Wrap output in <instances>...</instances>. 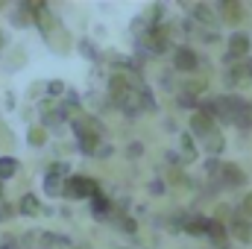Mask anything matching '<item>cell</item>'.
Segmentation results:
<instances>
[{
  "label": "cell",
  "instance_id": "603a6c76",
  "mask_svg": "<svg viewBox=\"0 0 252 249\" xmlns=\"http://www.w3.org/2000/svg\"><path fill=\"white\" fill-rule=\"evenodd\" d=\"M97 153H100V156H103V158H106V156H112V147H109V144H106V147H100V150H97Z\"/></svg>",
  "mask_w": 252,
  "mask_h": 249
},
{
  "label": "cell",
  "instance_id": "52a82bcc",
  "mask_svg": "<svg viewBox=\"0 0 252 249\" xmlns=\"http://www.w3.org/2000/svg\"><path fill=\"white\" fill-rule=\"evenodd\" d=\"M202 141H205V150H208L211 156H217V153H223V150H226V138H223V132H217V129H214V132H208Z\"/></svg>",
  "mask_w": 252,
  "mask_h": 249
},
{
  "label": "cell",
  "instance_id": "9c48e42d",
  "mask_svg": "<svg viewBox=\"0 0 252 249\" xmlns=\"http://www.w3.org/2000/svg\"><path fill=\"white\" fill-rule=\"evenodd\" d=\"M109 208H112V205H109V199H106V196H100V193H97V196H91V211H94V217H100V220H103V217L109 214Z\"/></svg>",
  "mask_w": 252,
  "mask_h": 249
},
{
  "label": "cell",
  "instance_id": "9a60e30c",
  "mask_svg": "<svg viewBox=\"0 0 252 249\" xmlns=\"http://www.w3.org/2000/svg\"><path fill=\"white\" fill-rule=\"evenodd\" d=\"M21 211H24V214H35V211H38V199H35V196H24V199H21Z\"/></svg>",
  "mask_w": 252,
  "mask_h": 249
},
{
  "label": "cell",
  "instance_id": "ffe728a7",
  "mask_svg": "<svg viewBox=\"0 0 252 249\" xmlns=\"http://www.w3.org/2000/svg\"><path fill=\"white\" fill-rule=\"evenodd\" d=\"M238 70H241V76H244V79H252V59H247Z\"/></svg>",
  "mask_w": 252,
  "mask_h": 249
},
{
  "label": "cell",
  "instance_id": "7a4b0ae2",
  "mask_svg": "<svg viewBox=\"0 0 252 249\" xmlns=\"http://www.w3.org/2000/svg\"><path fill=\"white\" fill-rule=\"evenodd\" d=\"M247 53H250V35H247V32H235V35L229 38V53H226V62L232 64L235 59H247Z\"/></svg>",
  "mask_w": 252,
  "mask_h": 249
},
{
  "label": "cell",
  "instance_id": "277c9868",
  "mask_svg": "<svg viewBox=\"0 0 252 249\" xmlns=\"http://www.w3.org/2000/svg\"><path fill=\"white\" fill-rule=\"evenodd\" d=\"M190 132L199 135V138H205L208 132H214V118L205 115V112H196V115L190 118Z\"/></svg>",
  "mask_w": 252,
  "mask_h": 249
},
{
  "label": "cell",
  "instance_id": "d6986e66",
  "mask_svg": "<svg viewBox=\"0 0 252 249\" xmlns=\"http://www.w3.org/2000/svg\"><path fill=\"white\" fill-rule=\"evenodd\" d=\"M241 211H244V217H247V220L252 217V193L244 199V202H241Z\"/></svg>",
  "mask_w": 252,
  "mask_h": 249
},
{
  "label": "cell",
  "instance_id": "d4e9b609",
  "mask_svg": "<svg viewBox=\"0 0 252 249\" xmlns=\"http://www.w3.org/2000/svg\"><path fill=\"white\" fill-rule=\"evenodd\" d=\"M150 190H153V193H161V190H164V185H161V182H153V187H150Z\"/></svg>",
  "mask_w": 252,
  "mask_h": 249
},
{
  "label": "cell",
  "instance_id": "8992f818",
  "mask_svg": "<svg viewBox=\"0 0 252 249\" xmlns=\"http://www.w3.org/2000/svg\"><path fill=\"white\" fill-rule=\"evenodd\" d=\"M229 232L241 241V244H250L252 241V226H250V220H241V217H235L232 220V226H229Z\"/></svg>",
  "mask_w": 252,
  "mask_h": 249
},
{
  "label": "cell",
  "instance_id": "5b68a950",
  "mask_svg": "<svg viewBox=\"0 0 252 249\" xmlns=\"http://www.w3.org/2000/svg\"><path fill=\"white\" fill-rule=\"evenodd\" d=\"M220 179L232 187H241L247 182V176H244V170H241L238 164H223V167H220Z\"/></svg>",
  "mask_w": 252,
  "mask_h": 249
},
{
  "label": "cell",
  "instance_id": "5bb4252c",
  "mask_svg": "<svg viewBox=\"0 0 252 249\" xmlns=\"http://www.w3.org/2000/svg\"><path fill=\"white\" fill-rule=\"evenodd\" d=\"M193 18H199V21H205V24H208L214 15H211V9H208L205 3H196V6H193Z\"/></svg>",
  "mask_w": 252,
  "mask_h": 249
},
{
  "label": "cell",
  "instance_id": "44dd1931",
  "mask_svg": "<svg viewBox=\"0 0 252 249\" xmlns=\"http://www.w3.org/2000/svg\"><path fill=\"white\" fill-rule=\"evenodd\" d=\"M179 106H196V97H193V94H179Z\"/></svg>",
  "mask_w": 252,
  "mask_h": 249
},
{
  "label": "cell",
  "instance_id": "e0dca14e",
  "mask_svg": "<svg viewBox=\"0 0 252 249\" xmlns=\"http://www.w3.org/2000/svg\"><path fill=\"white\" fill-rule=\"evenodd\" d=\"M182 156H185V161H193L196 158V150H193L190 138H182Z\"/></svg>",
  "mask_w": 252,
  "mask_h": 249
},
{
  "label": "cell",
  "instance_id": "2e32d148",
  "mask_svg": "<svg viewBox=\"0 0 252 249\" xmlns=\"http://www.w3.org/2000/svg\"><path fill=\"white\" fill-rule=\"evenodd\" d=\"M44 138H47V132H44L41 126H35V129H30V144H35V147H41V144H44Z\"/></svg>",
  "mask_w": 252,
  "mask_h": 249
},
{
  "label": "cell",
  "instance_id": "4fadbf2b",
  "mask_svg": "<svg viewBox=\"0 0 252 249\" xmlns=\"http://www.w3.org/2000/svg\"><path fill=\"white\" fill-rule=\"evenodd\" d=\"M44 187H47V193H53V196H56V193H62L64 182L59 179V176H50V173H47V179H44Z\"/></svg>",
  "mask_w": 252,
  "mask_h": 249
},
{
  "label": "cell",
  "instance_id": "ba28073f",
  "mask_svg": "<svg viewBox=\"0 0 252 249\" xmlns=\"http://www.w3.org/2000/svg\"><path fill=\"white\" fill-rule=\"evenodd\" d=\"M220 12H223L226 21H241V3H235V0H223Z\"/></svg>",
  "mask_w": 252,
  "mask_h": 249
},
{
  "label": "cell",
  "instance_id": "3957f363",
  "mask_svg": "<svg viewBox=\"0 0 252 249\" xmlns=\"http://www.w3.org/2000/svg\"><path fill=\"white\" fill-rule=\"evenodd\" d=\"M173 64H176V70H182V73H193V70L199 67V59H196V53H193L190 47H179L176 56H173Z\"/></svg>",
  "mask_w": 252,
  "mask_h": 249
},
{
  "label": "cell",
  "instance_id": "7402d4cb",
  "mask_svg": "<svg viewBox=\"0 0 252 249\" xmlns=\"http://www.w3.org/2000/svg\"><path fill=\"white\" fill-rule=\"evenodd\" d=\"M47 91H50L53 97H59V94L64 91V85H62V82H50V85H47Z\"/></svg>",
  "mask_w": 252,
  "mask_h": 249
},
{
  "label": "cell",
  "instance_id": "7c38bea8",
  "mask_svg": "<svg viewBox=\"0 0 252 249\" xmlns=\"http://www.w3.org/2000/svg\"><path fill=\"white\" fill-rule=\"evenodd\" d=\"M15 170H18V161L15 158H0V179L15 176Z\"/></svg>",
  "mask_w": 252,
  "mask_h": 249
},
{
  "label": "cell",
  "instance_id": "30bf717a",
  "mask_svg": "<svg viewBox=\"0 0 252 249\" xmlns=\"http://www.w3.org/2000/svg\"><path fill=\"white\" fill-rule=\"evenodd\" d=\"M208 238L217 241V244H223V238H226V226L217 223V220H208Z\"/></svg>",
  "mask_w": 252,
  "mask_h": 249
},
{
  "label": "cell",
  "instance_id": "cb8c5ba5",
  "mask_svg": "<svg viewBox=\"0 0 252 249\" xmlns=\"http://www.w3.org/2000/svg\"><path fill=\"white\" fill-rule=\"evenodd\" d=\"M129 156H141V144H132L129 147Z\"/></svg>",
  "mask_w": 252,
  "mask_h": 249
},
{
  "label": "cell",
  "instance_id": "8fae6325",
  "mask_svg": "<svg viewBox=\"0 0 252 249\" xmlns=\"http://www.w3.org/2000/svg\"><path fill=\"white\" fill-rule=\"evenodd\" d=\"M138 94V106L141 109H156V100H153V91L150 88H141V91H135Z\"/></svg>",
  "mask_w": 252,
  "mask_h": 249
},
{
  "label": "cell",
  "instance_id": "6da1fadb",
  "mask_svg": "<svg viewBox=\"0 0 252 249\" xmlns=\"http://www.w3.org/2000/svg\"><path fill=\"white\" fill-rule=\"evenodd\" d=\"M64 187H67L64 193L73 196V199H85V196L91 199V196L100 193V182L97 179H88V176H73L70 182H64Z\"/></svg>",
  "mask_w": 252,
  "mask_h": 249
},
{
  "label": "cell",
  "instance_id": "ac0fdd59",
  "mask_svg": "<svg viewBox=\"0 0 252 249\" xmlns=\"http://www.w3.org/2000/svg\"><path fill=\"white\" fill-rule=\"evenodd\" d=\"M220 167H223V161H217V158H208L205 161V173L208 176H220Z\"/></svg>",
  "mask_w": 252,
  "mask_h": 249
}]
</instances>
